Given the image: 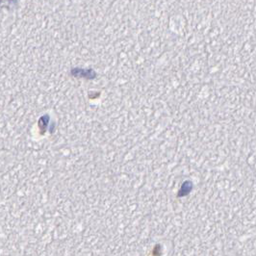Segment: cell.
Wrapping results in <instances>:
<instances>
[{
	"label": "cell",
	"mask_w": 256,
	"mask_h": 256,
	"mask_svg": "<svg viewBox=\"0 0 256 256\" xmlns=\"http://www.w3.org/2000/svg\"><path fill=\"white\" fill-rule=\"evenodd\" d=\"M70 74L74 77H81L86 79H94L96 76V74L92 68H74L70 70Z\"/></svg>",
	"instance_id": "1"
},
{
	"label": "cell",
	"mask_w": 256,
	"mask_h": 256,
	"mask_svg": "<svg viewBox=\"0 0 256 256\" xmlns=\"http://www.w3.org/2000/svg\"><path fill=\"white\" fill-rule=\"evenodd\" d=\"M192 183L191 181H185L182 186H181V189L180 190V194L178 196H187L189 192L192 191Z\"/></svg>",
	"instance_id": "2"
},
{
	"label": "cell",
	"mask_w": 256,
	"mask_h": 256,
	"mask_svg": "<svg viewBox=\"0 0 256 256\" xmlns=\"http://www.w3.org/2000/svg\"><path fill=\"white\" fill-rule=\"evenodd\" d=\"M48 122H50V116L48 115H46V122H42V118H40V120H38V126L40 129L42 130V133H44V131H46Z\"/></svg>",
	"instance_id": "3"
}]
</instances>
